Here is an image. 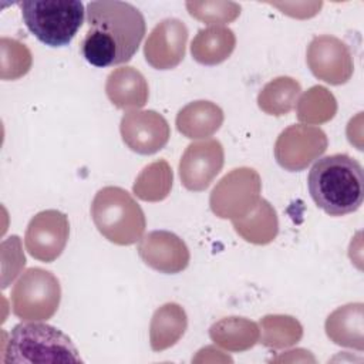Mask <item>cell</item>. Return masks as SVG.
Wrapping results in <instances>:
<instances>
[{"label":"cell","mask_w":364,"mask_h":364,"mask_svg":"<svg viewBox=\"0 0 364 364\" xmlns=\"http://www.w3.org/2000/svg\"><path fill=\"white\" fill-rule=\"evenodd\" d=\"M85 11L88 30L81 43L82 57L95 67L128 63L146 31L142 13L119 0L90 1Z\"/></svg>","instance_id":"6da1fadb"},{"label":"cell","mask_w":364,"mask_h":364,"mask_svg":"<svg viewBox=\"0 0 364 364\" xmlns=\"http://www.w3.org/2000/svg\"><path fill=\"white\" fill-rule=\"evenodd\" d=\"M307 188L327 215L344 216L355 212L364 200V169L346 154L328 155L317 159L309 171Z\"/></svg>","instance_id":"7a4b0ae2"},{"label":"cell","mask_w":364,"mask_h":364,"mask_svg":"<svg viewBox=\"0 0 364 364\" xmlns=\"http://www.w3.org/2000/svg\"><path fill=\"white\" fill-rule=\"evenodd\" d=\"M4 364L82 363L77 347L61 330L46 323H20L13 327L4 355Z\"/></svg>","instance_id":"3957f363"},{"label":"cell","mask_w":364,"mask_h":364,"mask_svg":"<svg viewBox=\"0 0 364 364\" xmlns=\"http://www.w3.org/2000/svg\"><path fill=\"white\" fill-rule=\"evenodd\" d=\"M91 218L98 232L119 246L136 243L146 228L142 208L119 186H104L95 193Z\"/></svg>","instance_id":"277c9868"},{"label":"cell","mask_w":364,"mask_h":364,"mask_svg":"<svg viewBox=\"0 0 364 364\" xmlns=\"http://www.w3.org/2000/svg\"><path fill=\"white\" fill-rule=\"evenodd\" d=\"M18 6L26 27L48 47L68 46L84 23L78 0H28Z\"/></svg>","instance_id":"5b68a950"},{"label":"cell","mask_w":364,"mask_h":364,"mask_svg":"<svg viewBox=\"0 0 364 364\" xmlns=\"http://www.w3.org/2000/svg\"><path fill=\"white\" fill-rule=\"evenodd\" d=\"M61 300L58 279L41 267H30L16 282L11 290L14 316L26 321L51 318Z\"/></svg>","instance_id":"8992f818"},{"label":"cell","mask_w":364,"mask_h":364,"mask_svg":"<svg viewBox=\"0 0 364 364\" xmlns=\"http://www.w3.org/2000/svg\"><path fill=\"white\" fill-rule=\"evenodd\" d=\"M262 181L252 168H236L226 173L213 188L209 205L222 219H239L247 215L260 200Z\"/></svg>","instance_id":"52a82bcc"},{"label":"cell","mask_w":364,"mask_h":364,"mask_svg":"<svg viewBox=\"0 0 364 364\" xmlns=\"http://www.w3.org/2000/svg\"><path fill=\"white\" fill-rule=\"evenodd\" d=\"M70 235V222L65 213L57 209L38 212L27 225L24 245L37 260L51 263L64 250Z\"/></svg>","instance_id":"ba28073f"},{"label":"cell","mask_w":364,"mask_h":364,"mask_svg":"<svg viewBox=\"0 0 364 364\" xmlns=\"http://www.w3.org/2000/svg\"><path fill=\"white\" fill-rule=\"evenodd\" d=\"M306 61L311 74L331 85L347 82L354 71L353 55L348 46L328 34L317 36L307 47Z\"/></svg>","instance_id":"9c48e42d"},{"label":"cell","mask_w":364,"mask_h":364,"mask_svg":"<svg viewBox=\"0 0 364 364\" xmlns=\"http://www.w3.org/2000/svg\"><path fill=\"white\" fill-rule=\"evenodd\" d=\"M324 131L313 125H291L277 138L274 156L287 171H301L327 149Z\"/></svg>","instance_id":"30bf717a"},{"label":"cell","mask_w":364,"mask_h":364,"mask_svg":"<svg viewBox=\"0 0 364 364\" xmlns=\"http://www.w3.org/2000/svg\"><path fill=\"white\" fill-rule=\"evenodd\" d=\"M125 145L141 155H152L162 149L171 136L168 121L156 111L132 109L124 114L119 125Z\"/></svg>","instance_id":"8fae6325"},{"label":"cell","mask_w":364,"mask_h":364,"mask_svg":"<svg viewBox=\"0 0 364 364\" xmlns=\"http://www.w3.org/2000/svg\"><path fill=\"white\" fill-rule=\"evenodd\" d=\"M223 162L225 152L218 139L189 144L179 162L182 185L193 192L205 191L222 171Z\"/></svg>","instance_id":"7c38bea8"},{"label":"cell","mask_w":364,"mask_h":364,"mask_svg":"<svg viewBox=\"0 0 364 364\" xmlns=\"http://www.w3.org/2000/svg\"><path fill=\"white\" fill-rule=\"evenodd\" d=\"M186 40V26L178 18H165L152 28L145 41V60L156 70L175 68L185 57Z\"/></svg>","instance_id":"4fadbf2b"},{"label":"cell","mask_w":364,"mask_h":364,"mask_svg":"<svg viewBox=\"0 0 364 364\" xmlns=\"http://www.w3.org/2000/svg\"><path fill=\"white\" fill-rule=\"evenodd\" d=\"M138 255L146 266L166 274L185 270L191 259L185 242L168 230H154L141 237Z\"/></svg>","instance_id":"5bb4252c"},{"label":"cell","mask_w":364,"mask_h":364,"mask_svg":"<svg viewBox=\"0 0 364 364\" xmlns=\"http://www.w3.org/2000/svg\"><path fill=\"white\" fill-rule=\"evenodd\" d=\"M105 92L108 100L121 109L141 108L149 97L145 77L134 67H119L107 77Z\"/></svg>","instance_id":"9a60e30c"},{"label":"cell","mask_w":364,"mask_h":364,"mask_svg":"<svg viewBox=\"0 0 364 364\" xmlns=\"http://www.w3.org/2000/svg\"><path fill=\"white\" fill-rule=\"evenodd\" d=\"M236 46L235 33L225 26H209L198 31L191 44L195 61L203 65L223 63L233 53Z\"/></svg>","instance_id":"2e32d148"},{"label":"cell","mask_w":364,"mask_h":364,"mask_svg":"<svg viewBox=\"0 0 364 364\" xmlns=\"http://www.w3.org/2000/svg\"><path fill=\"white\" fill-rule=\"evenodd\" d=\"M223 122V111L210 101H193L176 115V128L186 138L213 135Z\"/></svg>","instance_id":"e0dca14e"},{"label":"cell","mask_w":364,"mask_h":364,"mask_svg":"<svg viewBox=\"0 0 364 364\" xmlns=\"http://www.w3.org/2000/svg\"><path fill=\"white\" fill-rule=\"evenodd\" d=\"M363 303H350L334 310L326 320L327 337L343 347L364 348Z\"/></svg>","instance_id":"ac0fdd59"},{"label":"cell","mask_w":364,"mask_h":364,"mask_svg":"<svg viewBox=\"0 0 364 364\" xmlns=\"http://www.w3.org/2000/svg\"><path fill=\"white\" fill-rule=\"evenodd\" d=\"M188 326L185 310L176 303L161 306L151 318L149 343L154 351H164L175 346Z\"/></svg>","instance_id":"d6986e66"},{"label":"cell","mask_w":364,"mask_h":364,"mask_svg":"<svg viewBox=\"0 0 364 364\" xmlns=\"http://www.w3.org/2000/svg\"><path fill=\"white\" fill-rule=\"evenodd\" d=\"M232 223L237 235L255 245L270 243L279 230L276 210L266 199H260L247 215L233 219Z\"/></svg>","instance_id":"ffe728a7"},{"label":"cell","mask_w":364,"mask_h":364,"mask_svg":"<svg viewBox=\"0 0 364 364\" xmlns=\"http://www.w3.org/2000/svg\"><path fill=\"white\" fill-rule=\"evenodd\" d=\"M209 336L229 351H245L259 341L260 331L257 324L247 318L226 317L210 327Z\"/></svg>","instance_id":"44dd1931"},{"label":"cell","mask_w":364,"mask_h":364,"mask_svg":"<svg viewBox=\"0 0 364 364\" xmlns=\"http://www.w3.org/2000/svg\"><path fill=\"white\" fill-rule=\"evenodd\" d=\"M301 87L291 77H277L267 82L257 95V104L269 115H286L290 112L300 95Z\"/></svg>","instance_id":"7402d4cb"},{"label":"cell","mask_w":364,"mask_h":364,"mask_svg":"<svg viewBox=\"0 0 364 364\" xmlns=\"http://www.w3.org/2000/svg\"><path fill=\"white\" fill-rule=\"evenodd\" d=\"M172 179L173 175L169 164L165 159H159L141 171L135 179L132 191L142 200L159 202L169 195Z\"/></svg>","instance_id":"603a6c76"},{"label":"cell","mask_w":364,"mask_h":364,"mask_svg":"<svg viewBox=\"0 0 364 364\" xmlns=\"http://www.w3.org/2000/svg\"><path fill=\"white\" fill-rule=\"evenodd\" d=\"M297 118L306 124H321L331 119L337 111L334 95L324 87L314 85L297 102Z\"/></svg>","instance_id":"cb8c5ba5"},{"label":"cell","mask_w":364,"mask_h":364,"mask_svg":"<svg viewBox=\"0 0 364 364\" xmlns=\"http://www.w3.org/2000/svg\"><path fill=\"white\" fill-rule=\"evenodd\" d=\"M260 343L272 348H284L297 343L303 336L301 324L290 316H266L260 320Z\"/></svg>","instance_id":"d4e9b609"},{"label":"cell","mask_w":364,"mask_h":364,"mask_svg":"<svg viewBox=\"0 0 364 364\" xmlns=\"http://www.w3.org/2000/svg\"><path fill=\"white\" fill-rule=\"evenodd\" d=\"M0 78L17 80L26 75L31 68V53L20 41L3 37L0 40Z\"/></svg>","instance_id":"484cf974"},{"label":"cell","mask_w":364,"mask_h":364,"mask_svg":"<svg viewBox=\"0 0 364 364\" xmlns=\"http://www.w3.org/2000/svg\"><path fill=\"white\" fill-rule=\"evenodd\" d=\"M186 9L196 20L216 26L230 23L240 14V6L233 1H188Z\"/></svg>","instance_id":"4316f807"}]
</instances>
